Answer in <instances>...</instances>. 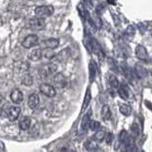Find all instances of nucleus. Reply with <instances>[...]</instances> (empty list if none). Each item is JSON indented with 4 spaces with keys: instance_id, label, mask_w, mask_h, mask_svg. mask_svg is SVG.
Listing matches in <instances>:
<instances>
[{
    "instance_id": "nucleus-21",
    "label": "nucleus",
    "mask_w": 152,
    "mask_h": 152,
    "mask_svg": "<svg viewBox=\"0 0 152 152\" xmlns=\"http://www.w3.org/2000/svg\"><path fill=\"white\" fill-rule=\"evenodd\" d=\"M131 111H132L131 107L128 106V104H122L121 106H120V112L123 114V115L129 116Z\"/></svg>"
},
{
    "instance_id": "nucleus-3",
    "label": "nucleus",
    "mask_w": 152,
    "mask_h": 152,
    "mask_svg": "<svg viewBox=\"0 0 152 152\" xmlns=\"http://www.w3.org/2000/svg\"><path fill=\"white\" fill-rule=\"evenodd\" d=\"M28 27L33 31H42L46 27V21L42 17H33L28 20Z\"/></svg>"
},
{
    "instance_id": "nucleus-18",
    "label": "nucleus",
    "mask_w": 152,
    "mask_h": 152,
    "mask_svg": "<svg viewBox=\"0 0 152 152\" xmlns=\"http://www.w3.org/2000/svg\"><path fill=\"white\" fill-rule=\"evenodd\" d=\"M101 114H102V118L104 119V120H109L111 117V110L110 108H109V107L107 106V104H104V106L102 107V110H101Z\"/></svg>"
},
{
    "instance_id": "nucleus-16",
    "label": "nucleus",
    "mask_w": 152,
    "mask_h": 152,
    "mask_svg": "<svg viewBox=\"0 0 152 152\" xmlns=\"http://www.w3.org/2000/svg\"><path fill=\"white\" fill-rule=\"evenodd\" d=\"M31 124V120L30 117H24L22 120H20V122H19V128L23 131H26L30 128Z\"/></svg>"
},
{
    "instance_id": "nucleus-31",
    "label": "nucleus",
    "mask_w": 152,
    "mask_h": 152,
    "mask_svg": "<svg viewBox=\"0 0 152 152\" xmlns=\"http://www.w3.org/2000/svg\"><path fill=\"white\" fill-rule=\"evenodd\" d=\"M3 103H4V97H3V95L0 93V107H2Z\"/></svg>"
},
{
    "instance_id": "nucleus-10",
    "label": "nucleus",
    "mask_w": 152,
    "mask_h": 152,
    "mask_svg": "<svg viewBox=\"0 0 152 152\" xmlns=\"http://www.w3.org/2000/svg\"><path fill=\"white\" fill-rule=\"evenodd\" d=\"M119 141H120V142L123 145H125L126 147V149L128 148V146L131 145L130 137H129L128 133L126 130H122L121 131L120 135H119Z\"/></svg>"
},
{
    "instance_id": "nucleus-2",
    "label": "nucleus",
    "mask_w": 152,
    "mask_h": 152,
    "mask_svg": "<svg viewBox=\"0 0 152 152\" xmlns=\"http://www.w3.org/2000/svg\"><path fill=\"white\" fill-rule=\"evenodd\" d=\"M54 12V9L50 5H43V6H38L35 9V14L38 17H50Z\"/></svg>"
},
{
    "instance_id": "nucleus-27",
    "label": "nucleus",
    "mask_w": 152,
    "mask_h": 152,
    "mask_svg": "<svg viewBox=\"0 0 152 152\" xmlns=\"http://www.w3.org/2000/svg\"><path fill=\"white\" fill-rule=\"evenodd\" d=\"M131 132H132V134L134 137H138L140 135V128L139 126H138V125L136 123L134 124H132V126H131Z\"/></svg>"
},
{
    "instance_id": "nucleus-4",
    "label": "nucleus",
    "mask_w": 152,
    "mask_h": 152,
    "mask_svg": "<svg viewBox=\"0 0 152 152\" xmlns=\"http://www.w3.org/2000/svg\"><path fill=\"white\" fill-rule=\"evenodd\" d=\"M39 89H40V92L45 95L47 97H54L56 95V89L53 86H51L50 84H41L40 87H39Z\"/></svg>"
},
{
    "instance_id": "nucleus-14",
    "label": "nucleus",
    "mask_w": 152,
    "mask_h": 152,
    "mask_svg": "<svg viewBox=\"0 0 152 152\" xmlns=\"http://www.w3.org/2000/svg\"><path fill=\"white\" fill-rule=\"evenodd\" d=\"M134 70H135L136 76H137L138 78H140V79L145 78L146 76L148 75V72H147L146 69L145 68L144 66H142L141 64H136L135 68H134Z\"/></svg>"
},
{
    "instance_id": "nucleus-23",
    "label": "nucleus",
    "mask_w": 152,
    "mask_h": 152,
    "mask_svg": "<svg viewBox=\"0 0 152 152\" xmlns=\"http://www.w3.org/2000/svg\"><path fill=\"white\" fill-rule=\"evenodd\" d=\"M33 83V79L30 74H25L22 78V84L25 86H31Z\"/></svg>"
},
{
    "instance_id": "nucleus-26",
    "label": "nucleus",
    "mask_w": 152,
    "mask_h": 152,
    "mask_svg": "<svg viewBox=\"0 0 152 152\" xmlns=\"http://www.w3.org/2000/svg\"><path fill=\"white\" fill-rule=\"evenodd\" d=\"M43 55L48 59H52L55 57V53L52 51V49H45V50L43 51Z\"/></svg>"
},
{
    "instance_id": "nucleus-12",
    "label": "nucleus",
    "mask_w": 152,
    "mask_h": 152,
    "mask_svg": "<svg viewBox=\"0 0 152 152\" xmlns=\"http://www.w3.org/2000/svg\"><path fill=\"white\" fill-rule=\"evenodd\" d=\"M28 59H30L31 61H34V62L39 61L43 57L42 49H34V50H31L30 52H28Z\"/></svg>"
},
{
    "instance_id": "nucleus-17",
    "label": "nucleus",
    "mask_w": 152,
    "mask_h": 152,
    "mask_svg": "<svg viewBox=\"0 0 152 152\" xmlns=\"http://www.w3.org/2000/svg\"><path fill=\"white\" fill-rule=\"evenodd\" d=\"M85 147L86 149H88L89 151H93V150H96L98 149V142L95 141L94 139H91V140H88L85 142Z\"/></svg>"
},
{
    "instance_id": "nucleus-30",
    "label": "nucleus",
    "mask_w": 152,
    "mask_h": 152,
    "mask_svg": "<svg viewBox=\"0 0 152 152\" xmlns=\"http://www.w3.org/2000/svg\"><path fill=\"white\" fill-rule=\"evenodd\" d=\"M104 140H106V142L107 145H110L112 140H113V134H112V133H110V132L107 133L106 137H104Z\"/></svg>"
},
{
    "instance_id": "nucleus-5",
    "label": "nucleus",
    "mask_w": 152,
    "mask_h": 152,
    "mask_svg": "<svg viewBox=\"0 0 152 152\" xmlns=\"http://www.w3.org/2000/svg\"><path fill=\"white\" fill-rule=\"evenodd\" d=\"M38 43H39V38H38V36L36 34H30L24 39L22 46L25 48V49H31V48L36 46Z\"/></svg>"
},
{
    "instance_id": "nucleus-11",
    "label": "nucleus",
    "mask_w": 152,
    "mask_h": 152,
    "mask_svg": "<svg viewBox=\"0 0 152 152\" xmlns=\"http://www.w3.org/2000/svg\"><path fill=\"white\" fill-rule=\"evenodd\" d=\"M40 44L43 48H45V49H52L53 50V49H55V48L58 47L59 41L57 39H55V38H50V39L42 41Z\"/></svg>"
},
{
    "instance_id": "nucleus-6",
    "label": "nucleus",
    "mask_w": 152,
    "mask_h": 152,
    "mask_svg": "<svg viewBox=\"0 0 152 152\" xmlns=\"http://www.w3.org/2000/svg\"><path fill=\"white\" fill-rule=\"evenodd\" d=\"M52 82L54 84V87L57 88H63L66 86V79L63 73H56L53 76Z\"/></svg>"
},
{
    "instance_id": "nucleus-25",
    "label": "nucleus",
    "mask_w": 152,
    "mask_h": 152,
    "mask_svg": "<svg viewBox=\"0 0 152 152\" xmlns=\"http://www.w3.org/2000/svg\"><path fill=\"white\" fill-rule=\"evenodd\" d=\"M100 127H101V124H100L98 121H90V123H89V128H90V130L97 131V130L100 129Z\"/></svg>"
},
{
    "instance_id": "nucleus-9",
    "label": "nucleus",
    "mask_w": 152,
    "mask_h": 152,
    "mask_svg": "<svg viewBox=\"0 0 152 152\" xmlns=\"http://www.w3.org/2000/svg\"><path fill=\"white\" fill-rule=\"evenodd\" d=\"M10 97H11V100L13 104H19L23 102V93L19 90L18 88H14L12 91L11 92V95H10Z\"/></svg>"
},
{
    "instance_id": "nucleus-1",
    "label": "nucleus",
    "mask_w": 152,
    "mask_h": 152,
    "mask_svg": "<svg viewBox=\"0 0 152 152\" xmlns=\"http://www.w3.org/2000/svg\"><path fill=\"white\" fill-rule=\"evenodd\" d=\"M56 69H57V66L52 63L43 65L41 68H39V77L41 79H46L49 76L55 74Z\"/></svg>"
},
{
    "instance_id": "nucleus-24",
    "label": "nucleus",
    "mask_w": 152,
    "mask_h": 152,
    "mask_svg": "<svg viewBox=\"0 0 152 152\" xmlns=\"http://www.w3.org/2000/svg\"><path fill=\"white\" fill-rule=\"evenodd\" d=\"M109 84H110V86L113 88H118L119 86H120L118 79L116 78V76H114V75L109 76Z\"/></svg>"
},
{
    "instance_id": "nucleus-22",
    "label": "nucleus",
    "mask_w": 152,
    "mask_h": 152,
    "mask_svg": "<svg viewBox=\"0 0 152 152\" xmlns=\"http://www.w3.org/2000/svg\"><path fill=\"white\" fill-rule=\"evenodd\" d=\"M104 137H106V133H104V131H103V130H97L96 133L94 134V136L92 137V139H94L95 141H97L99 142L104 141Z\"/></svg>"
},
{
    "instance_id": "nucleus-8",
    "label": "nucleus",
    "mask_w": 152,
    "mask_h": 152,
    "mask_svg": "<svg viewBox=\"0 0 152 152\" xmlns=\"http://www.w3.org/2000/svg\"><path fill=\"white\" fill-rule=\"evenodd\" d=\"M21 114V108L20 107L17 106H13L12 107H10L9 111H8V118L10 119V121H16L19 118Z\"/></svg>"
},
{
    "instance_id": "nucleus-20",
    "label": "nucleus",
    "mask_w": 152,
    "mask_h": 152,
    "mask_svg": "<svg viewBox=\"0 0 152 152\" xmlns=\"http://www.w3.org/2000/svg\"><path fill=\"white\" fill-rule=\"evenodd\" d=\"M96 73H97V66L93 61H90V63H89V77H90V81H92L95 78Z\"/></svg>"
},
{
    "instance_id": "nucleus-7",
    "label": "nucleus",
    "mask_w": 152,
    "mask_h": 152,
    "mask_svg": "<svg viewBox=\"0 0 152 152\" xmlns=\"http://www.w3.org/2000/svg\"><path fill=\"white\" fill-rule=\"evenodd\" d=\"M135 55H136V57L139 60L145 61V62H147V61H148V59H149L148 53H147L146 49L144 46H141V45L136 47V49H135Z\"/></svg>"
},
{
    "instance_id": "nucleus-29",
    "label": "nucleus",
    "mask_w": 152,
    "mask_h": 152,
    "mask_svg": "<svg viewBox=\"0 0 152 152\" xmlns=\"http://www.w3.org/2000/svg\"><path fill=\"white\" fill-rule=\"evenodd\" d=\"M90 102V92L88 91L87 95H86V98H85V102H84V104H83V109L82 110H84V109L87 107V106L89 104Z\"/></svg>"
},
{
    "instance_id": "nucleus-19",
    "label": "nucleus",
    "mask_w": 152,
    "mask_h": 152,
    "mask_svg": "<svg viewBox=\"0 0 152 152\" xmlns=\"http://www.w3.org/2000/svg\"><path fill=\"white\" fill-rule=\"evenodd\" d=\"M118 88V93L120 95V97L124 100H126L128 98V88L125 85H120Z\"/></svg>"
},
{
    "instance_id": "nucleus-15",
    "label": "nucleus",
    "mask_w": 152,
    "mask_h": 152,
    "mask_svg": "<svg viewBox=\"0 0 152 152\" xmlns=\"http://www.w3.org/2000/svg\"><path fill=\"white\" fill-rule=\"evenodd\" d=\"M39 104V96L36 93H32L28 96V104L31 108H35Z\"/></svg>"
},
{
    "instance_id": "nucleus-13",
    "label": "nucleus",
    "mask_w": 152,
    "mask_h": 152,
    "mask_svg": "<svg viewBox=\"0 0 152 152\" xmlns=\"http://www.w3.org/2000/svg\"><path fill=\"white\" fill-rule=\"evenodd\" d=\"M90 114H86V115L83 117L82 122H81V126H80V132L82 134H85L87 130L88 129L89 127V123H90Z\"/></svg>"
},
{
    "instance_id": "nucleus-28",
    "label": "nucleus",
    "mask_w": 152,
    "mask_h": 152,
    "mask_svg": "<svg viewBox=\"0 0 152 152\" xmlns=\"http://www.w3.org/2000/svg\"><path fill=\"white\" fill-rule=\"evenodd\" d=\"M126 35H129V36H132L135 34V28L133 26H128L126 30Z\"/></svg>"
}]
</instances>
